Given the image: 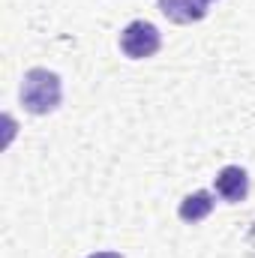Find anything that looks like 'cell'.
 Returning a JSON list of instances; mask_svg holds the SVG:
<instances>
[{
	"instance_id": "obj_1",
	"label": "cell",
	"mask_w": 255,
	"mask_h": 258,
	"mask_svg": "<svg viewBox=\"0 0 255 258\" xmlns=\"http://www.w3.org/2000/svg\"><path fill=\"white\" fill-rule=\"evenodd\" d=\"M21 105L27 114H36V117H45L51 111L60 108V99H63V84H60V75L45 69V66H33L24 72L21 78Z\"/></svg>"
},
{
	"instance_id": "obj_2",
	"label": "cell",
	"mask_w": 255,
	"mask_h": 258,
	"mask_svg": "<svg viewBox=\"0 0 255 258\" xmlns=\"http://www.w3.org/2000/svg\"><path fill=\"white\" fill-rule=\"evenodd\" d=\"M117 45H120V51L126 54L129 60H147V57H153L162 48V33H159L156 24L138 18V21H129L126 27L120 30Z\"/></svg>"
},
{
	"instance_id": "obj_3",
	"label": "cell",
	"mask_w": 255,
	"mask_h": 258,
	"mask_svg": "<svg viewBox=\"0 0 255 258\" xmlns=\"http://www.w3.org/2000/svg\"><path fill=\"white\" fill-rule=\"evenodd\" d=\"M213 189L225 204H240L249 195V174L240 165H225L213 177Z\"/></svg>"
},
{
	"instance_id": "obj_4",
	"label": "cell",
	"mask_w": 255,
	"mask_h": 258,
	"mask_svg": "<svg viewBox=\"0 0 255 258\" xmlns=\"http://www.w3.org/2000/svg\"><path fill=\"white\" fill-rule=\"evenodd\" d=\"M159 12L174 24H195L207 15L204 0H159Z\"/></svg>"
},
{
	"instance_id": "obj_5",
	"label": "cell",
	"mask_w": 255,
	"mask_h": 258,
	"mask_svg": "<svg viewBox=\"0 0 255 258\" xmlns=\"http://www.w3.org/2000/svg\"><path fill=\"white\" fill-rule=\"evenodd\" d=\"M213 207H216L213 195L207 192V189H198V192H189L180 201L177 216H180V222H186V225H198L201 219H207V216L213 213Z\"/></svg>"
},
{
	"instance_id": "obj_6",
	"label": "cell",
	"mask_w": 255,
	"mask_h": 258,
	"mask_svg": "<svg viewBox=\"0 0 255 258\" xmlns=\"http://www.w3.org/2000/svg\"><path fill=\"white\" fill-rule=\"evenodd\" d=\"M87 258H123L120 252H111V249H102V252H90Z\"/></svg>"
},
{
	"instance_id": "obj_7",
	"label": "cell",
	"mask_w": 255,
	"mask_h": 258,
	"mask_svg": "<svg viewBox=\"0 0 255 258\" xmlns=\"http://www.w3.org/2000/svg\"><path fill=\"white\" fill-rule=\"evenodd\" d=\"M204 3H207V6H210V3H213V0H204Z\"/></svg>"
}]
</instances>
